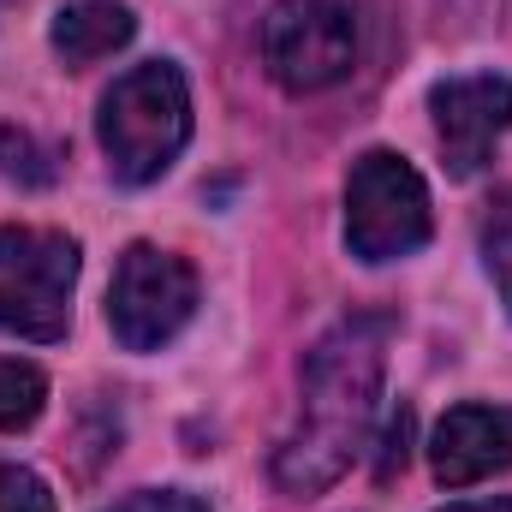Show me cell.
<instances>
[{
    "instance_id": "cell-1",
    "label": "cell",
    "mask_w": 512,
    "mask_h": 512,
    "mask_svg": "<svg viewBox=\"0 0 512 512\" xmlns=\"http://www.w3.org/2000/svg\"><path fill=\"white\" fill-rule=\"evenodd\" d=\"M387 340H393L387 310H352L310 346L304 376H298V423L286 429V441L268 459V477L280 495L304 501V495L334 489L352 471L376 423Z\"/></svg>"
},
{
    "instance_id": "cell-2",
    "label": "cell",
    "mask_w": 512,
    "mask_h": 512,
    "mask_svg": "<svg viewBox=\"0 0 512 512\" xmlns=\"http://www.w3.org/2000/svg\"><path fill=\"white\" fill-rule=\"evenodd\" d=\"M96 143L120 185H155L191 143V84L173 60H143L114 78L96 114Z\"/></svg>"
},
{
    "instance_id": "cell-3",
    "label": "cell",
    "mask_w": 512,
    "mask_h": 512,
    "mask_svg": "<svg viewBox=\"0 0 512 512\" xmlns=\"http://www.w3.org/2000/svg\"><path fill=\"white\" fill-rule=\"evenodd\" d=\"M429 233L435 209L423 173L393 149H364L346 173V251L358 262H399L423 251Z\"/></svg>"
},
{
    "instance_id": "cell-4",
    "label": "cell",
    "mask_w": 512,
    "mask_h": 512,
    "mask_svg": "<svg viewBox=\"0 0 512 512\" xmlns=\"http://www.w3.org/2000/svg\"><path fill=\"white\" fill-rule=\"evenodd\" d=\"M78 239L60 227H0V334L60 340L72 328Z\"/></svg>"
},
{
    "instance_id": "cell-5",
    "label": "cell",
    "mask_w": 512,
    "mask_h": 512,
    "mask_svg": "<svg viewBox=\"0 0 512 512\" xmlns=\"http://www.w3.org/2000/svg\"><path fill=\"white\" fill-rule=\"evenodd\" d=\"M262 66L286 96H316L358 66V12L346 0H280L262 18Z\"/></svg>"
},
{
    "instance_id": "cell-6",
    "label": "cell",
    "mask_w": 512,
    "mask_h": 512,
    "mask_svg": "<svg viewBox=\"0 0 512 512\" xmlns=\"http://www.w3.org/2000/svg\"><path fill=\"white\" fill-rule=\"evenodd\" d=\"M197 298H203L197 268L179 251L131 245L108 286V328L126 352H161L167 340L185 334V322L197 316Z\"/></svg>"
},
{
    "instance_id": "cell-7",
    "label": "cell",
    "mask_w": 512,
    "mask_h": 512,
    "mask_svg": "<svg viewBox=\"0 0 512 512\" xmlns=\"http://www.w3.org/2000/svg\"><path fill=\"white\" fill-rule=\"evenodd\" d=\"M429 120H435V143L459 179L483 173L495 143L512 131V78H495V72L441 78L429 90Z\"/></svg>"
},
{
    "instance_id": "cell-8",
    "label": "cell",
    "mask_w": 512,
    "mask_h": 512,
    "mask_svg": "<svg viewBox=\"0 0 512 512\" xmlns=\"http://www.w3.org/2000/svg\"><path fill=\"white\" fill-rule=\"evenodd\" d=\"M429 465H435L441 489H471V483L512 471V405H489V399L453 405L435 423Z\"/></svg>"
},
{
    "instance_id": "cell-9",
    "label": "cell",
    "mask_w": 512,
    "mask_h": 512,
    "mask_svg": "<svg viewBox=\"0 0 512 512\" xmlns=\"http://www.w3.org/2000/svg\"><path fill=\"white\" fill-rule=\"evenodd\" d=\"M131 36H137V18L120 0H72L48 24V42H54V54L66 66H96V60L120 54Z\"/></svg>"
},
{
    "instance_id": "cell-10",
    "label": "cell",
    "mask_w": 512,
    "mask_h": 512,
    "mask_svg": "<svg viewBox=\"0 0 512 512\" xmlns=\"http://www.w3.org/2000/svg\"><path fill=\"white\" fill-rule=\"evenodd\" d=\"M60 179V149L42 143L36 131L24 126H0V185H18V191H42Z\"/></svg>"
},
{
    "instance_id": "cell-11",
    "label": "cell",
    "mask_w": 512,
    "mask_h": 512,
    "mask_svg": "<svg viewBox=\"0 0 512 512\" xmlns=\"http://www.w3.org/2000/svg\"><path fill=\"white\" fill-rule=\"evenodd\" d=\"M42 411H48V376H42L36 364L0 358V435L30 429Z\"/></svg>"
},
{
    "instance_id": "cell-12",
    "label": "cell",
    "mask_w": 512,
    "mask_h": 512,
    "mask_svg": "<svg viewBox=\"0 0 512 512\" xmlns=\"http://www.w3.org/2000/svg\"><path fill=\"white\" fill-rule=\"evenodd\" d=\"M477 245H483V268H489V280H495V292H501V304L512 316V185L495 191V203L483 209Z\"/></svg>"
},
{
    "instance_id": "cell-13",
    "label": "cell",
    "mask_w": 512,
    "mask_h": 512,
    "mask_svg": "<svg viewBox=\"0 0 512 512\" xmlns=\"http://www.w3.org/2000/svg\"><path fill=\"white\" fill-rule=\"evenodd\" d=\"M0 512H54V489L30 465H6L0 459Z\"/></svg>"
},
{
    "instance_id": "cell-14",
    "label": "cell",
    "mask_w": 512,
    "mask_h": 512,
    "mask_svg": "<svg viewBox=\"0 0 512 512\" xmlns=\"http://www.w3.org/2000/svg\"><path fill=\"white\" fill-rule=\"evenodd\" d=\"M102 512H209V501L191 495V489H137V495H126V501H114Z\"/></svg>"
},
{
    "instance_id": "cell-15",
    "label": "cell",
    "mask_w": 512,
    "mask_h": 512,
    "mask_svg": "<svg viewBox=\"0 0 512 512\" xmlns=\"http://www.w3.org/2000/svg\"><path fill=\"white\" fill-rule=\"evenodd\" d=\"M405 453H411V411L399 405L393 417H387V441H382V465H376V477H393V471H405Z\"/></svg>"
},
{
    "instance_id": "cell-16",
    "label": "cell",
    "mask_w": 512,
    "mask_h": 512,
    "mask_svg": "<svg viewBox=\"0 0 512 512\" xmlns=\"http://www.w3.org/2000/svg\"><path fill=\"white\" fill-rule=\"evenodd\" d=\"M441 512H512V501L501 495V501H453V507H441Z\"/></svg>"
}]
</instances>
